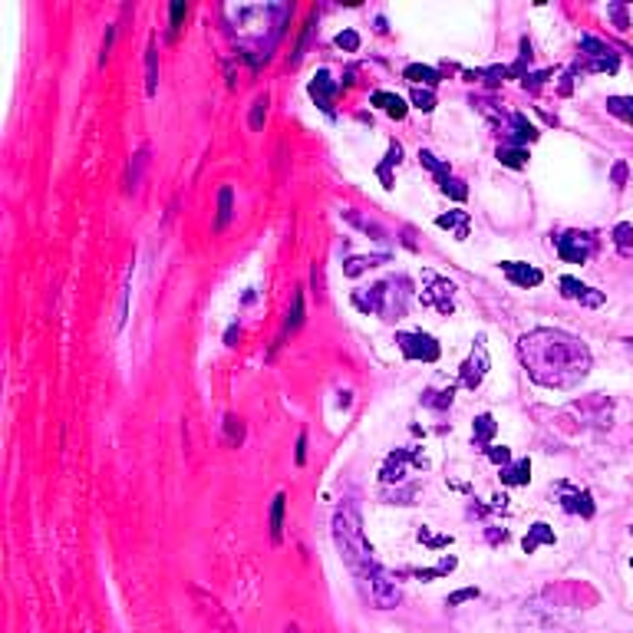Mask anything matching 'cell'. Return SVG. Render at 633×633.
Here are the masks:
<instances>
[{
	"label": "cell",
	"mask_w": 633,
	"mask_h": 633,
	"mask_svg": "<svg viewBox=\"0 0 633 633\" xmlns=\"http://www.w3.org/2000/svg\"><path fill=\"white\" fill-rule=\"evenodd\" d=\"M524 369L548 389H574L591 369V350L564 330H531L518 340Z\"/></svg>",
	"instance_id": "obj_1"
},
{
	"label": "cell",
	"mask_w": 633,
	"mask_h": 633,
	"mask_svg": "<svg viewBox=\"0 0 633 633\" xmlns=\"http://www.w3.org/2000/svg\"><path fill=\"white\" fill-rule=\"evenodd\" d=\"M334 541L340 557L347 561L353 574L359 577H369L377 571V561H373V548H369L367 534H363V522H359L357 505H340L334 514Z\"/></svg>",
	"instance_id": "obj_2"
},
{
	"label": "cell",
	"mask_w": 633,
	"mask_h": 633,
	"mask_svg": "<svg viewBox=\"0 0 633 633\" xmlns=\"http://www.w3.org/2000/svg\"><path fill=\"white\" fill-rule=\"evenodd\" d=\"M422 281H426V287H422L419 300L426 304V307H436L439 314H452V294H455V284L452 281H445V277L432 274V271H426L422 274Z\"/></svg>",
	"instance_id": "obj_3"
},
{
	"label": "cell",
	"mask_w": 633,
	"mask_h": 633,
	"mask_svg": "<svg viewBox=\"0 0 633 633\" xmlns=\"http://www.w3.org/2000/svg\"><path fill=\"white\" fill-rule=\"evenodd\" d=\"M396 343H399L402 357H409V359H426V363H436V359H439V343L432 340L429 334H422V330L399 334V337H396Z\"/></svg>",
	"instance_id": "obj_4"
},
{
	"label": "cell",
	"mask_w": 633,
	"mask_h": 633,
	"mask_svg": "<svg viewBox=\"0 0 633 633\" xmlns=\"http://www.w3.org/2000/svg\"><path fill=\"white\" fill-rule=\"evenodd\" d=\"M367 581H369V597H373V604H377V607L389 610V607H396V604H399V597H402L399 584H396V577H389L383 567H377V571L369 574Z\"/></svg>",
	"instance_id": "obj_5"
},
{
	"label": "cell",
	"mask_w": 633,
	"mask_h": 633,
	"mask_svg": "<svg viewBox=\"0 0 633 633\" xmlns=\"http://www.w3.org/2000/svg\"><path fill=\"white\" fill-rule=\"evenodd\" d=\"M594 251V241L591 234H581V231H567L557 238V254L564 257V261H571V264H584L587 257H591Z\"/></svg>",
	"instance_id": "obj_6"
},
{
	"label": "cell",
	"mask_w": 633,
	"mask_h": 633,
	"mask_svg": "<svg viewBox=\"0 0 633 633\" xmlns=\"http://www.w3.org/2000/svg\"><path fill=\"white\" fill-rule=\"evenodd\" d=\"M485 369H488V350H485V337H479V340H475V350H472V357H469V363L462 367V386L475 389V386L485 379Z\"/></svg>",
	"instance_id": "obj_7"
},
{
	"label": "cell",
	"mask_w": 633,
	"mask_h": 633,
	"mask_svg": "<svg viewBox=\"0 0 633 633\" xmlns=\"http://www.w3.org/2000/svg\"><path fill=\"white\" fill-rule=\"evenodd\" d=\"M334 93H337V83L330 79V73H327V69H316L314 79H310V96H314V103L324 112H334Z\"/></svg>",
	"instance_id": "obj_8"
},
{
	"label": "cell",
	"mask_w": 633,
	"mask_h": 633,
	"mask_svg": "<svg viewBox=\"0 0 633 633\" xmlns=\"http://www.w3.org/2000/svg\"><path fill=\"white\" fill-rule=\"evenodd\" d=\"M561 294L571 300H581L584 307H600V304H604V294L587 287V284H581L577 277H561Z\"/></svg>",
	"instance_id": "obj_9"
},
{
	"label": "cell",
	"mask_w": 633,
	"mask_h": 633,
	"mask_svg": "<svg viewBox=\"0 0 633 633\" xmlns=\"http://www.w3.org/2000/svg\"><path fill=\"white\" fill-rule=\"evenodd\" d=\"M502 271H505L508 281L518 284V287H538V284L544 281V274H541L538 267L522 264V261H505V264H502Z\"/></svg>",
	"instance_id": "obj_10"
},
{
	"label": "cell",
	"mask_w": 633,
	"mask_h": 633,
	"mask_svg": "<svg viewBox=\"0 0 633 633\" xmlns=\"http://www.w3.org/2000/svg\"><path fill=\"white\" fill-rule=\"evenodd\" d=\"M567 492L564 495V512H574V514H584V518H591L594 514V502H591V492H577V488H567V485H561Z\"/></svg>",
	"instance_id": "obj_11"
},
{
	"label": "cell",
	"mask_w": 633,
	"mask_h": 633,
	"mask_svg": "<svg viewBox=\"0 0 633 633\" xmlns=\"http://www.w3.org/2000/svg\"><path fill=\"white\" fill-rule=\"evenodd\" d=\"M436 224H439V228H449V231H455V238H459V241L469 238V211H449V214H439Z\"/></svg>",
	"instance_id": "obj_12"
},
{
	"label": "cell",
	"mask_w": 633,
	"mask_h": 633,
	"mask_svg": "<svg viewBox=\"0 0 633 633\" xmlns=\"http://www.w3.org/2000/svg\"><path fill=\"white\" fill-rule=\"evenodd\" d=\"M369 103H373V106H383V109L389 112L393 119H406V103H402L396 93H383V89H377V93L369 96Z\"/></svg>",
	"instance_id": "obj_13"
},
{
	"label": "cell",
	"mask_w": 633,
	"mask_h": 633,
	"mask_svg": "<svg viewBox=\"0 0 633 633\" xmlns=\"http://www.w3.org/2000/svg\"><path fill=\"white\" fill-rule=\"evenodd\" d=\"M389 261V254H369V257H350L347 264H343V274L347 277H357L363 274L367 267H377V264H386Z\"/></svg>",
	"instance_id": "obj_14"
},
{
	"label": "cell",
	"mask_w": 633,
	"mask_h": 633,
	"mask_svg": "<svg viewBox=\"0 0 633 633\" xmlns=\"http://www.w3.org/2000/svg\"><path fill=\"white\" fill-rule=\"evenodd\" d=\"M402 76L409 79V83H416V86H436L439 83V73L432 66H422V63H409V66H406V73H402Z\"/></svg>",
	"instance_id": "obj_15"
},
{
	"label": "cell",
	"mask_w": 633,
	"mask_h": 633,
	"mask_svg": "<svg viewBox=\"0 0 633 633\" xmlns=\"http://www.w3.org/2000/svg\"><path fill=\"white\" fill-rule=\"evenodd\" d=\"M581 50L587 56H594V60H617V53L604 40H597V36H581Z\"/></svg>",
	"instance_id": "obj_16"
},
{
	"label": "cell",
	"mask_w": 633,
	"mask_h": 633,
	"mask_svg": "<svg viewBox=\"0 0 633 633\" xmlns=\"http://www.w3.org/2000/svg\"><path fill=\"white\" fill-rule=\"evenodd\" d=\"M528 479H531V462L528 459L508 465V469L502 472V482H505V485H528Z\"/></svg>",
	"instance_id": "obj_17"
},
{
	"label": "cell",
	"mask_w": 633,
	"mask_h": 633,
	"mask_svg": "<svg viewBox=\"0 0 633 633\" xmlns=\"http://www.w3.org/2000/svg\"><path fill=\"white\" fill-rule=\"evenodd\" d=\"M284 505H287V495H274V505H271V541H281V531H284Z\"/></svg>",
	"instance_id": "obj_18"
},
{
	"label": "cell",
	"mask_w": 633,
	"mask_h": 633,
	"mask_svg": "<svg viewBox=\"0 0 633 633\" xmlns=\"http://www.w3.org/2000/svg\"><path fill=\"white\" fill-rule=\"evenodd\" d=\"M399 159H402V146H399V142H393V146H389V152H386V162L377 169V175L383 179L386 189H393V175H389V169H393V165H399Z\"/></svg>",
	"instance_id": "obj_19"
},
{
	"label": "cell",
	"mask_w": 633,
	"mask_h": 633,
	"mask_svg": "<svg viewBox=\"0 0 633 633\" xmlns=\"http://www.w3.org/2000/svg\"><path fill=\"white\" fill-rule=\"evenodd\" d=\"M538 544H554V531H551L548 524H541V522L534 524V528H531V534L524 538V551L531 554V551L538 548Z\"/></svg>",
	"instance_id": "obj_20"
},
{
	"label": "cell",
	"mask_w": 633,
	"mask_h": 633,
	"mask_svg": "<svg viewBox=\"0 0 633 633\" xmlns=\"http://www.w3.org/2000/svg\"><path fill=\"white\" fill-rule=\"evenodd\" d=\"M495 429H498L495 419H492V416L485 412V416H479V419H475V426H472V436H475V442H479V445H488V442H492V436H495Z\"/></svg>",
	"instance_id": "obj_21"
},
{
	"label": "cell",
	"mask_w": 633,
	"mask_h": 633,
	"mask_svg": "<svg viewBox=\"0 0 633 633\" xmlns=\"http://www.w3.org/2000/svg\"><path fill=\"white\" fill-rule=\"evenodd\" d=\"M607 109L614 112L617 119L633 122V96H610V99H607Z\"/></svg>",
	"instance_id": "obj_22"
},
{
	"label": "cell",
	"mask_w": 633,
	"mask_h": 633,
	"mask_svg": "<svg viewBox=\"0 0 633 633\" xmlns=\"http://www.w3.org/2000/svg\"><path fill=\"white\" fill-rule=\"evenodd\" d=\"M498 162L508 165V169H524L528 162V152L522 146H508V149H498Z\"/></svg>",
	"instance_id": "obj_23"
},
{
	"label": "cell",
	"mask_w": 633,
	"mask_h": 633,
	"mask_svg": "<svg viewBox=\"0 0 633 633\" xmlns=\"http://www.w3.org/2000/svg\"><path fill=\"white\" fill-rule=\"evenodd\" d=\"M614 244H617L620 254H633V224H627V221L617 224L614 228Z\"/></svg>",
	"instance_id": "obj_24"
},
{
	"label": "cell",
	"mask_w": 633,
	"mask_h": 633,
	"mask_svg": "<svg viewBox=\"0 0 633 633\" xmlns=\"http://www.w3.org/2000/svg\"><path fill=\"white\" fill-rule=\"evenodd\" d=\"M146 93L155 96V89H159V53H155V46H149V56H146Z\"/></svg>",
	"instance_id": "obj_25"
},
{
	"label": "cell",
	"mask_w": 633,
	"mask_h": 633,
	"mask_svg": "<svg viewBox=\"0 0 633 633\" xmlns=\"http://www.w3.org/2000/svg\"><path fill=\"white\" fill-rule=\"evenodd\" d=\"M419 162L426 165L429 171H436L439 185H442L445 179H452V175H449V165H445V162H439V159H436V155H432V152H429V149H419Z\"/></svg>",
	"instance_id": "obj_26"
},
{
	"label": "cell",
	"mask_w": 633,
	"mask_h": 633,
	"mask_svg": "<svg viewBox=\"0 0 633 633\" xmlns=\"http://www.w3.org/2000/svg\"><path fill=\"white\" fill-rule=\"evenodd\" d=\"M512 126L518 129V132H514V142H518V146H522V142H531V139H538V129L531 126L524 116H518V112L512 116Z\"/></svg>",
	"instance_id": "obj_27"
},
{
	"label": "cell",
	"mask_w": 633,
	"mask_h": 633,
	"mask_svg": "<svg viewBox=\"0 0 633 633\" xmlns=\"http://www.w3.org/2000/svg\"><path fill=\"white\" fill-rule=\"evenodd\" d=\"M231 198H234L231 189L218 191V228H224V224L231 221Z\"/></svg>",
	"instance_id": "obj_28"
},
{
	"label": "cell",
	"mask_w": 633,
	"mask_h": 633,
	"mask_svg": "<svg viewBox=\"0 0 633 633\" xmlns=\"http://www.w3.org/2000/svg\"><path fill=\"white\" fill-rule=\"evenodd\" d=\"M304 324V294H294V307L291 314H287V330H297V327Z\"/></svg>",
	"instance_id": "obj_29"
},
{
	"label": "cell",
	"mask_w": 633,
	"mask_h": 633,
	"mask_svg": "<svg viewBox=\"0 0 633 633\" xmlns=\"http://www.w3.org/2000/svg\"><path fill=\"white\" fill-rule=\"evenodd\" d=\"M267 103H271L267 96H257V99H254V109H251V129H261V126H264Z\"/></svg>",
	"instance_id": "obj_30"
},
{
	"label": "cell",
	"mask_w": 633,
	"mask_h": 633,
	"mask_svg": "<svg viewBox=\"0 0 633 633\" xmlns=\"http://www.w3.org/2000/svg\"><path fill=\"white\" fill-rule=\"evenodd\" d=\"M412 106L422 112H432L436 109V96L429 93V89H416V93H412Z\"/></svg>",
	"instance_id": "obj_31"
},
{
	"label": "cell",
	"mask_w": 633,
	"mask_h": 633,
	"mask_svg": "<svg viewBox=\"0 0 633 633\" xmlns=\"http://www.w3.org/2000/svg\"><path fill=\"white\" fill-rule=\"evenodd\" d=\"M343 214H347V218H350V221L357 224V228H363V231H367V234H373V238H383V228H379V224L367 221V218H359L357 211H343Z\"/></svg>",
	"instance_id": "obj_32"
},
{
	"label": "cell",
	"mask_w": 633,
	"mask_h": 633,
	"mask_svg": "<svg viewBox=\"0 0 633 633\" xmlns=\"http://www.w3.org/2000/svg\"><path fill=\"white\" fill-rule=\"evenodd\" d=\"M337 46L353 53L359 46V34H357V30H343V34H337Z\"/></svg>",
	"instance_id": "obj_33"
},
{
	"label": "cell",
	"mask_w": 633,
	"mask_h": 633,
	"mask_svg": "<svg viewBox=\"0 0 633 633\" xmlns=\"http://www.w3.org/2000/svg\"><path fill=\"white\" fill-rule=\"evenodd\" d=\"M439 189H442V191H445V195H449V191H452V195H455V198H459V201H462V198H465V195H469V189H465V185H462V181H459V179H445V181H442V185H439Z\"/></svg>",
	"instance_id": "obj_34"
},
{
	"label": "cell",
	"mask_w": 633,
	"mask_h": 633,
	"mask_svg": "<svg viewBox=\"0 0 633 633\" xmlns=\"http://www.w3.org/2000/svg\"><path fill=\"white\" fill-rule=\"evenodd\" d=\"M224 422H228V439H231V442L238 445L241 439H244V426H241V419H234V416H228V419H224Z\"/></svg>",
	"instance_id": "obj_35"
},
{
	"label": "cell",
	"mask_w": 633,
	"mask_h": 633,
	"mask_svg": "<svg viewBox=\"0 0 633 633\" xmlns=\"http://www.w3.org/2000/svg\"><path fill=\"white\" fill-rule=\"evenodd\" d=\"M142 165H146V149L136 155V169H129V189H136L139 185V175H142Z\"/></svg>",
	"instance_id": "obj_36"
},
{
	"label": "cell",
	"mask_w": 633,
	"mask_h": 633,
	"mask_svg": "<svg viewBox=\"0 0 633 633\" xmlns=\"http://www.w3.org/2000/svg\"><path fill=\"white\" fill-rule=\"evenodd\" d=\"M185 14H189V7H185V4H171V36L179 34V24H181V17H185Z\"/></svg>",
	"instance_id": "obj_37"
},
{
	"label": "cell",
	"mask_w": 633,
	"mask_h": 633,
	"mask_svg": "<svg viewBox=\"0 0 633 633\" xmlns=\"http://www.w3.org/2000/svg\"><path fill=\"white\" fill-rule=\"evenodd\" d=\"M472 597H479V591H475V587H465V591L452 594V597L445 600V604H449V607H459V604H462V600H472Z\"/></svg>",
	"instance_id": "obj_38"
},
{
	"label": "cell",
	"mask_w": 633,
	"mask_h": 633,
	"mask_svg": "<svg viewBox=\"0 0 633 633\" xmlns=\"http://www.w3.org/2000/svg\"><path fill=\"white\" fill-rule=\"evenodd\" d=\"M488 455H492V462H498V465H508V462H512V452H508L505 445H502V449H488Z\"/></svg>",
	"instance_id": "obj_39"
},
{
	"label": "cell",
	"mask_w": 633,
	"mask_h": 633,
	"mask_svg": "<svg viewBox=\"0 0 633 633\" xmlns=\"http://www.w3.org/2000/svg\"><path fill=\"white\" fill-rule=\"evenodd\" d=\"M624 179H627V165L617 162V165H614V181H617V185H624Z\"/></svg>",
	"instance_id": "obj_40"
},
{
	"label": "cell",
	"mask_w": 633,
	"mask_h": 633,
	"mask_svg": "<svg viewBox=\"0 0 633 633\" xmlns=\"http://www.w3.org/2000/svg\"><path fill=\"white\" fill-rule=\"evenodd\" d=\"M304 455H307V436L297 439V462H304Z\"/></svg>",
	"instance_id": "obj_41"
},
{
	"label": "cell",
	"mask_w": 633,
	"mask_h": 633,
	"mask_svg": "<svg viewBox=\"0 0 633 633\" xmlns=\"http://www.w3.org/2000/svg\"><path fill=\"white\" fill-rule=\"evenodd\" d=\"M627 10H630V24H633V4H627Z\"/></svg>",
	"instance_id": "obj_42"
},
{
	"label": "cell",
	"mask_w": 633,
	"mask_h": 633,
	"mask_svg": "<svg viewBox=\"0 0 633 633\" xmlns=\"http://www.w3.org/2000/svg\"><path fill=\"white\" fill-rule=\"evenodd\" d=\"M287 633H297V627H287Z\"/></svg>",
	"instance_id": "obj_43"
},
{
	"label": "cell",
	"mask_w": 633,
	"mask_h": 633,
	"mask_svg": "<svg viewBox=\"0 0 633 633\" xmlns=\"http://www.w3.org/2000/svg\"><path fill=\"white\" fill-rule=\"evenodd\" d=\"M630 564H633V561H630Z\"/></svg>",
	"instance_id": "obj_44"
}]
</instances>
